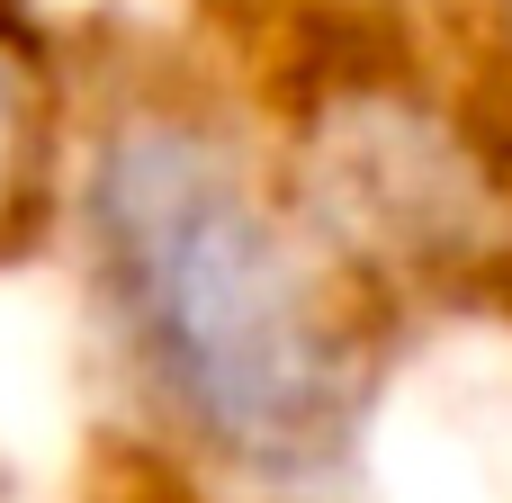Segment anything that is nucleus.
I'll return each mask as SVG.
<instances>
[{"label":"nucleus","mask_w":512,"mask_h":503,"mask_svg":"<svg viewBox=\"0 0 512 503\" xmlns=\"http://www.w3.org/2000/svg\"><path fill=\"white\" fill-rule=\"evenodd\" d=\"M99 234L126 252L153 369L189 396V414L234 450H297L324 360L306 342V297L243 189L180 144H144L108 171Z\"/></svg>","instance_id":"f257e3e1"},{"label":"nucleus","mask_w":512,"mask_h":503,"mask_svg":"<svg viewBox=\"0 0 512 503\" xmlns=\"http://www.w3.org/2000/svg\"><path fill=\"white\" fill-rule=\"evenodd\" d=\"M9 153L18 144H9V63H0V171H9Z\"/></svg>","instance_id":"f03ea898"}]
</instances>
